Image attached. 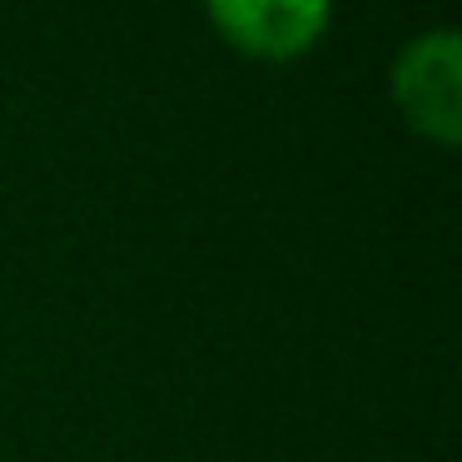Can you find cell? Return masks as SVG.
<instances>
[{"label": "cell", "mask_w": 462, "mask_h": 462, "mask_svg": "<svg viewBox=\"0 0 462 462\" xmlns=\"http://www.w3.org/2000/svg\"><path fill=\"white\" fill-rule=\"evenodd\" d=\"M388 90L412 130L432 134L438 144L462 140V31L428 25L393 51Z\"/></svg>", "instance_id": "1"}, {"label": "cell", "mask_w": 462, "mask_h": 462, "mask_svg": "<svg viewBox=\"0 0 462 462\" xmlns=\"http://www.w3.org/2000/svg\"><path fill=\"white\" fill-rule=\"evenodd\" d=\"M204 15L229 45L263 60H293L333 25L328 0H209Z\"/></svg>", "instance_id": "2"}]
</instances>
